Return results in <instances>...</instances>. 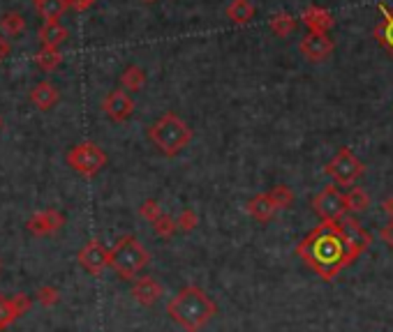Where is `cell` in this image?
Returning a JSON list of instances; mask_svg holds the SVG:
<instances>
[{"label": "cell", "mask_w": 393, "mask_h": 332, "mask_svg": "<svg viewBox=\"0 0 393 332\" xmlns=\"http://www.w3.org/2000/svg\"><path fill=\"white\" fill-rule=\"evenodd\" d=\"M252 16H255V5L250 0H232L227 5V19L234 25H246L252 21Z\"/></svg>", "instance_id": "obj_19"}, {"label": "cell", "mask_w": 393, "mask_h": 332, "mask_svg": "<svg viewBox=\"0 0 393 332\" xmlns=\"http://www.w3.org/2000/svg\"><path fill=\"white\" fill-rule=\"evenodd\" d=\"M139 215H142L146 222L153 224L157 217L162 215V208H160V203H157L155 198H148V201H144V203H142V208H139Z\"/></svg>", "instance_id": "obj_31"}, {"label": "cell", "mask_w": 393, "mask_h": 332, "mask_svg": "<svg viewBox=\"0 0 393 332\" xmlns=\"http://www.w3.org/2000/svg\"><path fill=\"white\" fill-rule=\"evenodd\" d=\"M148 138L162 155L176 157L190 146L192 127L176 113H164L148 127Z\"/></svg>", "instance_id": "obj_3"}, {"label": "cell", "mask_w": 393, "mask_h": 332, "mask_svg": "<svg viewBox=\"0 0 393 332\" xmlns=\"http://www.w3.org/2000/svg\"><path fill=\"white\" fill-rule=\"evenodd\" d=\"M7 56H10V45H7V40L0 35V63H3Z\"/></svg>", "instance_id": "obj_35"}, {"label": "cell", "mask_w": 393, "mask_h": 332, "mask_svg": "<svg viewBox=\"0 0 393 332\" xmlns=\"http://www.w3.org/2000/svg\"><path fill=\"white\" fill-rule=\"evenodd\" d=\"M301 54L305 60H310V63H324L331 56H334L336 51V42L329 37V35H317V32H308L305 37L301 40Z\"/></svg>", "instance_id": "obj_8"}, {"label": "cell", "mask_w": 393, "mask_h": 332, "mask_svg": "<svg viewBox=\"0 0 393 332\" xmlns=\"http://www.w3.org/2000/svg\"><path fill=\"white\" fill-rule=\"evenodd\" d=\"M63 224H65V215L54 211V208H49V211L35 213L28 220V224H25V229H28L33 235H51L58 229H63Z\"/></svg>", "instance_id": "obj_12"}, {"label": "cell", "mask_w": 393, "mask_h": 332, "mask_svg": "<svg viewBox=\"0 0 393 332\" xmlns=\"http://www.w3.org/2000/svg\"><path fill=\"white\" fill-rule=\"evenodd\" d=\"M23 28H25V19L16 12L5 14L3 19H0V30H3L5 37H16V35L23 32Z\"/></svg>", "instance_id": "obj_25"}, {"label": "cell", "mask_w": 393, "mask_h": 332, "mask_svg": "<svg viewBox=\"0 0 393 332\" xmlns=\"http://www.w3.org/2000/svg\"><path fill=\"white\" fill-rule=\"evenodd\" d=\"M326 173L338 187H354V182L365 173V164L349 148H340L336 157L326 164Z\"/></svg>", "instance_id": "obj_6"}, {"label": "cell", "mask_w": 393, "mask_h": 332, "mask_svg": "<svg viewBox=\"0 0 393 332\" xmlns=\"http://www.w3.org/2000/svg\"><path fill=\"white\" fill-rule=\"evenodd\" d=\"M153 231L160 235V238H171L173 233L178 231V222L173 220L169 213H162L157 220L153 222Z\"/></svg>", "instance_id": "obj_26"}, {"label": "cell", "mask_w": 393, "mask_h": 332, "mask_svg": "<svg viewBox=\"0 0 393 332\" xmlns=\"http://www.w3.org/2000/svg\"><path fill=\"white\" fill-rule=\"evenodd\" d=\"M151 254L139 242L135 235H123L113 247L109 249V266L116 270L120 279H132L148 266Z\"/></svg>", "instance_id": "obj_4"}, {"label": "cell", "mask_w": 393, "mask_h": 332, "mask_svg": "<svg viewBox=\"0 0 393 332\" xmlns=\"http://www.w3.org/2000/svg\"><path fill=\"white\" fill-rule=\"evenodd\" d=\"M60 100V93L54 83H49V81H40L35 88L30 90V102L35 104L38 109L42 111H49V109H54L56 104Z\"/></svg>", "instance_id": "obj_17"}, {"label": "cell", "mask_w": 393, "mask_h": 332, "mask_svg": "<svg viewBox=\"0 0 393 332\" xmlns=\"http://www.w3.org/2000/svg\"><path fill=\"white\" fill-rule=\"evenodd\" d=\"M67 166L86 178H93L107 166V153L93 141L76 143L72 150L67 153Z\"/></svg>", "instance_id": "obj_5"}, {"label": "cell", "mask_w": 393, "mask_h": 332, "mask_svg": "<svg viewBox=\"0 0 393 332\" xmlns=\"http://www.w3.org/2000/svg\"><path fill=\"white\" fill-rule=\"evenodd\" d=\"M10 304H12V312H14V316L19 319L23 316V314H28L30 307H33V298L28 293H14L12 298H10Z\"/></svg>", "instance_id": "obj_29"}, {"label": "cell", "mask_w": 393, "mask_h": 332, "mask_svg": "<svg viewBox=\"0 0 393 332\" xmlns=\"http://www.w3.org/2000/svg\"><path fill=\"white\" fill-rule=\"evenodd\" d=\"M102 111L113 122H125L135 113V100L125 90H111L102 102Z\"/></svg>", "instance_id": "obj_10"}, {"label": "cell", "mask_w": 393, "mask_h": 332, "mask_svg": "<svg viewBox=\"0 0 393 332\" xmlns=\"http://www.w3.org/2000/svg\"><path fill=\"white\" fill-rule=\"evenodd\" d=\"M120 85L127 93H139L146 85V72L139 65H127L120 74Z\"/></svg>", "instance_id": "obj_21"}, {"label": "cell", "mask_w": 393, "mask_h": 332, "mask_svg": "<svg viewBox=\"0 0 393 332\" xmlns=\"http://www.w3.org/2000/svg\"><path fill=\"white\" fill-rule=\"evenodd\" d=\"M167 314L186 332H202L217 314V304L204 288L186 286L167 302Z\"/></svg>", "instance_id": "obj_2"}, {"label": "cell", "mask_w": 393, "mask_h": 332, "mask_svg": "<svg viewBox=\"0 0 393 332\" xmlns=\"http://www.w3.org/2000/svg\"><path fill=\"white\" fill-rule=\"evenodd\" d=\"M345 206H347V215H359L365 213L370 206V196L363 187H349L345 191Z\"/></svg>", "instance_id": "obj_20"}, {"label": "cell", "mask_w": 393, "mask_h": 332, "mask_svg": "<svg viewBox=\"0 0 393 332\" xmlns=\"http://www.w3.org/2000/svg\"><path fill=\"white\" fill-rule=\"evenodd\" d=\"M69 3H72V7H76L79 12H84V10H89L95 0H69Z\"/></svg>", "instance_id": "obj_36"}, {"label": "cell", "mask_w": 393, "mask_h": 332, "mask_svg": "<svg viewBox=\"0 0 393 332\" xmlns=\"http://www.w3.org/2000/svg\"><path fill=\"white\" fill-rule=\"evenodd\" d=\"M301 21L310 32L329 35L336 25V16L331 14V10H326V7H321V5H308L301 14Z\"/></svg>", "instance_id": "obj_11"}, {"label": "cell", "mask_w": 393, "mask_h": 332, "mask_svg": "<svg viewBox=\"0 0 393 332\" xmlns=\"http://www.w3.org/2000/svg\"><path fill=\"white\" fill-rule=\"evenodd\" d=\"M314 213L321 217V222H340L347 217L345 194L338 189V185H326L312 198Z\"/></svg>", "instance_id": "obj_7"}, {"label": "cell", "mask_w": 393, "mask_h": 332, "mask_svg": "<svg viewBox=\"0 0 393 332\" xmlns=\"http://www.w3.org/2000/svg\"><path fill=\"white\" fill-rule=\"evenodd\" d=\"M382 211L389 215V220H393V196H387L382 201Z\"/></svg>", "instance_id": "obj_34"}, {"label": "cell", "mask_w": 393, "mask_h": 332, "mask_svg": "<svg viewBox=\"0 0 393 332\" xmlns=\"http://www.w3.org/2000/svg\"><path fill=\"white\" fill-rule=\"evenodd\" d=\"M268 28L275 37H290V35L296 30V19L290 12H278V14L270 16Z\"/></svg>", "instance_id": "obj_22"}, {"label": "cell", "mask_w": 393, "mask_h": 332, "mask_svg": "<svg viewBox=\"0 0 393 332\" xmlns=\"http://www.w3.org/2000/svg\"><path fill=\"white\" fill-rule=\"evenodd\" d=\"M246 213H248L255 222L266 224V222H270V220L275 217L278 206L273 203V198H270L268 191H264V194H257V196H252V198L248 201V203H246Z\"/></svg>", "instance_id": "obj_14"}, {"label": "cell", "mask_w": 393, "mask_h": 332, "mask_svg": "<svg viewBox=\"0 0 393 332\" xmlns=\"http://www.w3.org/2000/svg\"><path fill=\"white\" fill-rule=\"evenodd\" d=\"M35 295H38L40 304H45V307H54V304L60 300V293L56 286H40V291Z\"/></svg>", "instance_id": "obj_32"}, {"label": "cell", "mask_w": 393, "mask_h": 332, "mask_svg": "<svg viewBox=\"0 0 393 332\" xmlns=\"http://www.w3.org/2000/svg\"><path fill=\"white\" fill-rule=\"evenodd\" d=\"M382 10V19L380 23L372 28V37L380 42V47L387 51V54L393 58V7H380Z\"/></svg>", "instance_id": "obj_16"}, {"label": "cell", "mask_w": 393, "mask_h": 332, "mask_svg": "<svg viewBox=\"0 0 393 332\" xmlns=\"http://www.w3.org/2000/svg\"><path fill=\"white\" fill-rule=\"evenodd\" d=\"M16 321L14 312H12V304L10 298H5L3 293H0V332H7L10 326Z\"/></svg>", "instance_id": "obj_28"}, {"label": "cell", "mask_w": 393, "mask_h": 332, "mask_svg": "<svg viewBox=\"0 0 393 332\" xmlns=\"http://www.w3.org/2000/svg\"><path fill=\"white\" fill-rule=\"evenodd\" d=\"M144 3H155V0H144Z\"/></svg>", "instance_id": "obj_38"}, {"label": "cell", "mask_w": 393, "mask_h": 332, "mask_svg": "<svg viewBox=\"0 0 393 332\" xmlns=\"http://www.w3.org/2000/svg\"><path fill=\"white\" fill-rule=\"evenodd\" d=\"M69 5H72L69 0H42V3H38V12L45 21H58Z\"/></svg>", "instance_id": "obj_23"}, {"label": "cell", "mask_w": 393, "mask_h": 332, "mask_svg": "<svg viewBox=\"0 0 393 332\" xmlns=\"http://www.w3.org/2000/svg\"><path fill=\"white\" fill-rule=\"evenodd\" d=\"M0 129H3V116H0Z\"/></svg>", "instance_id": "obj_37"}, {"label": "cell", "mask_w": 393, "mask_h": 332, "mask_svg": "<svg viewBox=\"0 0 393 332\" xmlns=\"http://www.w3.org/2000/svg\"><path fill=\"white\" fill-rule=\"evenodd\" d=\"M79 263L91 275H102L104 268L109 266V249L100 240H91L79 251Z\"/></svg>", "instance_id": "obj_9"}, {"label": "cell", "mask_w": 393, "mask_h": 332, "mask_svg": "<svg viewBox=\"0 0 393 332\" xmlns=\"http://www.w3.org/2000/svg\"><path fill=\"white\" fill-rule=\"evenodd\" d=\"M296 254L324 282H334L347 266H352L359 259L352 240L347 238L345 226L340 222H321L319 226H314L296 244Z\"/></svg>", "instance_id": "obj_1"}, {"label": "cell", "mask_w": 393, "mask_h": 332, "mask_svg": "<svg viewBox=\"0 0 393 332\" xmlns=\"http://www.w3.org/2000/svg\"><path fill=\"white\" fill-rule=\"evenodd\" d=\"M38 35H40L42 47L58 49L67 40V28H65V25H60L58 21H45Z\"/></svg>", "instance_id": "obj_18"}, {"label": "cell", "mask_w": 393, "mask_h": 332, "mask_svg": "<svg viewBox=\"0 0 393 332\" xmlns=\"http://www.w3.org/2000/svg\"><path fill=\"white\" fill-rule=\"evenodd\" d=\"M164 288L162 284L157 282L155 277H137V282L132 284V295L139 304H144V307H151L157 300L162 298Z\"/></svg>", "instance_id": "obj_13"}, {"label": "cell", "mask_w": 393, "mask_h": 332, "mask_svg": "<svg viewBox=\"0 0 393 332\" xmlns=\"http://www.w3.org/2000/svg\"><path fill=\"white\" fill-rule=\"evenodd\" d=\"M340 224L345 226V233H347V238L352 240V244H354V249H356V254H363L365 249L370 247V242H372V235L368 233L361 226V222L356 220L354 215H347L345 220H340Z\"/></svg>", "instance_id": "obj_15"}, {"label": "cell", "mask_w": 393, "mask_h": 332, "mask_svg": "<svg viewBox=\"0 0 393 332\" xmlns=\"http://www.w3.org/2000/svg\"><path fill=\"white\" fill-rule=\"evenodd\" d=\"M35 3H42V0H35Z\"/></svg>", "instance_id": "obj_39"}, {"label": "cell", "mask_w": 393, "mask_h": 332, "mask_svg": "<svg viewBox=\"0 0 393 332\" xmlns=\"http://www.w3.org/2000/svg\"><path fill=\"white\" fill-rule=\"evenodd\" d=\"M268 194L273 198V203L278 206V211H287V208H292L294 203V191L287 185H275Z\"/></svg>", "instance_id": "obj_27"}, {"label": "cell", "mask_w": 393, "mask_h": 332, "mask_svg": "<svg viewBox=\"0 0 393 332\" xmlns=\"http://www.w3.org/2000/svg\"><path fill=\"white\" fill-rule=\"evenodd\" d=\"M178 229L181 231H186V233H190V231H195L197 226H199V217H197V213L192 211V208H186V211H183L181 215H178Z\"/></svg>", "instance_id": "obj_30"}, {"label": "cell", "mask_w": 393, "mask_h": 332, "mask_svg": "<svg viewBox=\"0 0 393 332\" xmlns=\"http://www.w3.org/2000/svg\"><path fill=\"white\" fill-rule=\"evenodd\" d=\"M380 238L389 244V247L393 249V220H389L387 224L382 226V231H380Z\"/></svg>", "instance_id": "obj_33"}, {"label": "cell", "mask_w": 393, "mask_h": 332, "mask_svg": "<svg viewBox=\"0 0 393 332\" xmlns=\"http://www.w3.org/2000/svg\"><path fill=\"white\" fill-rule=\"evenodd\" d=\"M35 63H38L42 72H54V69L63 63V56H60L58 49L42 47V51H38V56H35Z\"/></svg>", "instance_id": "obj_24"}]
</instances>
